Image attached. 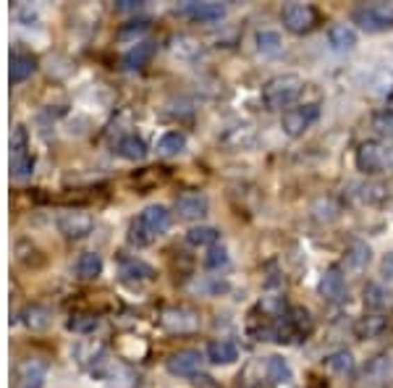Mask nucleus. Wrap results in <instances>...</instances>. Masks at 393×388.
<instances>
[{
	"label": "nucleus",
	"mask_w": 393,
	"mask_h": 388,
	"mask_svg": "<svg viewBox=\"0 0 393 388\" xmlns=\"http://www.w3.org/2000/svg\"><path fill=\"white\" fill-rule=\"evenodd\" d=\"M170 226V213L168 207L163 205H147L136 220L131 223V231H129V239L131 244L136 247H147V244H152V241L160 236V234H166Z\"/></svg>",
	"instance_id": "nucleus-1"
},
{
	"label": "nucleus",
	"mask_w": 393,
	"mask_h": 388,
	"mask_svg": "<svg viewBox=\"0 0 393 388\" xmlns=\"http://www.w3.org/2000/svg\"><path fill=\"white\" fill-rule=\"evenodd\" d=\"M302 90H304V81L296 74H281V76H273L262 87V100L273 111H281V108H289L291 103H296Z\"/></svg>",
	"instance_id": "nucleus-2"
},
{
	"label": "nucleus",
	"mask_w": 393,
	"mask_h": 388,
	"mask_svg": "<svg viewBox=\"0 0 393 388\" xmlns=\"http://www.w3.org/2000/svg\"><path fill=\"white\" fill-rule=\"evenodd\" d=\"M357 168L367 176L393 171V147H385L383 142H375V139L362 142L357 149Z\"/></svg>",
	"instance_id": "nucleus-3"
},
{
	"label": "nucleus",
	"mask_w": 393,
	"mask_h": 388,
	"mask_svg": "<svg viewBox=\"0 0 393 388\" xmlns=\"http://www.w3.org/2000/svg\"><path fill=\"white\" fill-rule=\"evenodd\" d=\"M351 22L360 24L364 32H385L393 26V8L388 6H360L351 11Z\"/></svg>",
	"instance_id": "nucleus-4"
},
{
	"label": "nucleus",
	"mask_w": 393,
	"mask_h": 388,
	"mask_svg": "<svg viewBox=\"0 0 393 388\" xmlns=\"http://www.w3.org/2000/svg\"><path fill=\"white\" fill-rule=\"evenodd\" d=\"M281 22L294 35H307V32H312L314 24H317V11L310 3H289V6H283Z\"/></svg>",
	"instance_id": "nucleus-5"
},
{
	"label": "nucleus",
	"mask_w": 393,
	"mask_h": 388,
	"mask_svg": "<svg viewBox=\"0 0 393 388\" xmlns=\"http://www.w3.org/2000/svg\"><path fill=\"white\" fill-rule=\"evenodd\" d=\"M317 118H320V105L304 103V105H296V108H289L281 118V126L289 137H302Z\"/></svg>",
	"instance_id": "nucleus-6"
},
{
	"label": "nucleus",
	"mask_w": 393,
	"mask_h": 388,
	"mask_svg": "<svg viewBox=\"0 0 393 388\" xmlns=\"http://www.w3.org/2000/svg\"><path fill=\"white\" fill-rule=\"evenodd\" d=\"M160 325L170 333H191L200 328V315L191 307H166L160 315Z\"/></svg>",
	"instance_id": "nucleus-7"
},
{
	"label": "nucleus",
	"mask_w": 393,
	"mask_h": 388,
	"mask_svg": "<svg viewBox=\"0 0 393 388\" xmlns=\"http://www.w3.org/2000/svg\"><path fill=\"white\" fill-rule=\"evenodd\" d=\"M181 16H186L191 22H200V24H213V22H220L225 16V6L223 3H215V0H202V3H197V0H189V3H184L179 8Z\"/></svg>",
	"instance_id": "nucleus-8"
},
{
	"label": "nucleus",
	"mask_w": 393,
	"mask_h": 388,
	"mask_svg": "<svg viewBox=\"0 0 393 388\" xmlns=\"http://www.w3.org/2000/svg\"><path fill=\"white\" fill-rule=\"evenodd\" d=\"M166 367H168L170 375H179V378L194 375L202 367V354L194 352V349H181V352L170 354L168 359H166Z\"/></svg>",
	"instance_id": "nucleus-9"
},
{
	"label": "nucleus",
	"mask_w": 393,
	"mask_h": 388,
	"mask_svg": "<svg viewBox=\"0 0 393 388\" xmlns=\"http://www.w3.org/2000/svg\"><path fill=\"white\" fill-rule=\"evenodd\" d=\"M317 291H320V297L326 299V302H338V299H344V294H346V278H344V270H341L338 265H330L326 273H323V278H320Z\"/></svg>",
	"instance_id": "nucleus-10"
},
{
	"label": "nucleus",
	"mask_w": 393,
	"mask_h": 388,
	"mask_svg": "<svg viewBox=\"0 0 393 388\" xmlns=\"http://www.w3.org/2000/svg\"><path fill=\"white\" fill-rule=\"evenodd\" d=\"M47 378V365L42 359H26L16 370V388H42Z\"/></svg>",
	"instance_id": "nucleus-11"
},
{
	"label": "nucleus",
	"mask_w": 393,
	"mask_h": 388,
	"mask_svg": "<svg viewBox=\"0 0 393 388\" xmlns=\"http://www.w3.org/2000/svg\"><path fill=\"white\" fill-rule=\"evenodd\" d=\"M176 213L179 218L184 220H200V218L207 216V210H210V202H207V197L204 194H184L176 200Z\"/></svg>",
	"instance_id": "nucleus-12"
},
{
	"label": "nucleus",
	"mask_w": 393,
	"mask_h": 388,
	"mask_svg": "<svg viewBox=\"0 0 393 388\" xmlns=\"http://www.w3.org/2000/svg\"><path fill=\"white\" fill-rule=\"evenodd\" d=\"M58 229L63 231L68 239H79L92 231V218L87 213H63L58 220Z\"/></svg>",
	"instance_id": "nucleus-13"
},
{
	"label": "nucleus",
	"mask_w": 393,
	"mask_h": 388,
	"mask_svg": "<svg viewBox=\"0 0 393 388\" xmlns=\"http://www.w3.org/2000/svg\"><path fill=\"white\" fill-rule=\"evenodd\" d=\"M121 278L129 281V284H147V281L155 278V268L142 263V260H126L121 265Z\"/></svg>",
	"instance_id": "nucleus-14"
},
{
	"label": "nucleus",
	"mask_w": 393,
	"mask_h": 388,
	"mask_svg": "<svg viewBox=\"0 0 393 388\" xmlns=\"http://www.w3.org/2000/svg\"><path fill=\"white\" fill-rule=\"evenodd\" d=\"M388 328V318L383 312H372V315H364L360 318V323L354 325V331L360 339H378L383 331Z\"/></svg>",
	"instance_id": "nucleus-15"
},
{
	"label": "nucleus",
	"mask_w": 393,
	"mask_h": 388,
	"mask_svg": "<svg viewBox=\"0 0 393 388\" xmlns=\"http://www.w3.org/2000/svg\"><path fill=\"white\" fill-rule=\"evenodd\" d=\"M207 359L213 365H231L239 359V349L231 341H210L207 343Z\"/></svg>",
	"instance_id": "nucleus-16"
},
{
	"label": "nucleus",
	"mask_w": 393,
	"mask_h": 388,
	"mask_svg": "<svg viewBox=\"0 0 393 388\" xmlns=\"http://www.w3.org/2000/svg\"><path fill=\"white\" fill-rule=\"evenodd\" d=\"M115 152L121 155L124 160H142L147 155V145L142 137H136V134H129V137L118 139V145H115Z\"/></svg>",
	"instance_id": "nucleus-17"
},
{
	"label": "nucleus",
	"mask_w": 393,
	"mask_h": 388,
	"mask_svg": "<svg viewBox=\"0 0 393 388\" xmlns=\"http://www.w3.org/2000/svg\"><path fill=\"white\" fill-rule=\"evenodd\" d=\"M34 69H37V63H34L32 56H26V53H13L11 56V84H22V81H26L34 74Z\"/></svg>",
	"instance_id": "nucleus-18"
},
{
	"label": "nucleus",
	"mask_w": 393,
	"mask_h": 388,
	"mask_svg": "<svg viewBox=\"0 0 393 388\" xmlns=\"http://www.w3.org/2000/svg\"><path fill=\"white\" fill-rule=\"evenodd\" d=\"M328 42L336 47V50H348V47L357 45V32L348 24H333L328 29Z\"/></svg>",
	"instance_id": "nucleus-19"
},
{
	"label": "nucleus",
	"mask_w": 393,
	"mask_h": 388,
	"mask_svg": "<svg viewBox=\"0 0 393 388\" xmlns=\"http://www.w3.org/2000/svg\"><path fill=\"white\" fill-rule=\"evenodd\" d=\"M152 56H155V45L152 42H139L124 56V66L126 69H145L147 63L152 60Z\"/></svg>",
	"instance_id": "nucleus-20"
},
{
	"label": "nucleus",
	"mask_w": 393,
	"mask_h": 388,
	"mask_svg": "<svg viewBox=\"0 0 393 388\" xmlns=\"http://www.w3.org/2000/svg\"><path fill=\"white\" fill-rule=\"evenodd\" d=\"M100 273H102V257L97 252H84V254H79V260H77L79 278L92 281V278H97Z\"/></svg>",
	"instance_id": "nucleus-21"
},
{
	"label": "nucleus",
	"mask_w": 393,
	"mask_h": 388,
	"mask_svg": "<svg viewBox=\"0 0 393 388\" xmlns=\"http://www.w3.org/2000/svg\"><path fill=\"white\" fill-rule=\"evenodd\" d=\"M186 241L191 247H218L220 241V231L213 226H194L186 231Z\"/></svg>",
	"instance_id": "nucleus-22"
},
{
	"label": "nucleus",
	"mask_w": 393,
	"mask_h": 388,
	"mask_svg": "<svg viewBox=\"0 0 393 388\" xmlns=\"http://www.w3.org/2000/svg\"><path fill=\"white\" fill-rule=\"evenodd\" d=\"M372 260V252L370 247L364 244V241L360 239H354L351 244H348V250H346V263L354 268V270H364L367 265H370Z\"/></svg>",
	"instance_id": "nucleus-23"
},
{
	"label": "nucleus",
	"mask_w": 393,
	"mask_h": 388,
	"mask_svg": "<svg viewBox=\"0 0 393 388\" xmlns=\"http://www.w3.org/2000/svg\"><path fill=\"white\" fill-rule=\"evenodd\" d=\"M186 147V137L181 134V131H168V134H163L160 142H157V152L163 155V158H173V155H181Z\"/></svg>",
	"instance_id": "nucleus-24"
},
{
	"label": "nucleus",
	"mask_w": 393,
	"mask_h": 388,
	"mask_svg": "<svg viewBox=\"0 0 393 388\" xmlns=\"http://www.w3.org/2000/svg\"><path fill=\"white\" fill-rule=\"evenodd\" d=\"M326 365L330 373H336V375H348L351 370H354V357L351 352L346 349H336V352H330L326 357Z\"/></svg>",
	"instance_id": "nucleus-25"
},
{
	"label": "nucleus",
	"mask_w": 393,
	"mask_h": 388,
	"mask_svg": "<svg viewBox=\"0 0 393 388\" xmlns=\"http://www.w3.org/2000/svg\"><path fill=\"white\" fill-rule=\"evenodd\" d=\"M364 305L375 309V312H383L388 307V291L378 284H367V289H364Z\"/></svg>",
	"instance_id": "nucleus-26"
},
{
	"label": "nucleus",
	"mask_w": 393,
	"mask_h": 388,
	"mask_svg": "<svg viewBox=\"0 0 393 388\" xmlns=\"http://www.w3.org/2000/svg\"><path fill=\"white\" fill-rule=\"evenodd\" d=\"M268 378L273 383H286L291 378V367L283 357H270L268 359Z\"/></svg>",
	"instance_id": "nucleus-27"
},
{
	"label": "nucleus",
	"mask_w": 393,
	"mask_h": 388,
	"mask_svg": "<svg viewBox=\"0 0 393 388\" xmlns=\"http://www.w3.org/2000/svg\"><path fill=\"white\" fill-rule=\"evenodd\" d=\"M34 171V158L32 152H22V155H11V173L16 179H26Z\"/></svg>",
	"instance_id": "nucleus-28"
},
{
	"label": "nucleus",
	"mask_w": 393,
	"mask_h": 388,
	"mask_svg": "<svg viewBox=\"0 0 393 388\" xmlns=\"http://www.w3.org/2000/svg\"><path fill=\"white\" fill-rule=\"evenodd\" d=\"M286 320L291 323V328L296 331V336H302V333H310L312 331V320H310V312L302 307H294L289 315H286Z\"/></svg>",
	"instance_id": "nucleus-29"
},
{
	"label": "nucleus",
	"mask_w": 393,
	"mask_h": 388,
	"mask_svg": "<svg viewBox=\"0 0 393 388\" xmlns=\"http://www.w3.org/2000/svg\"><path fill=\"white\" fill-rule=\"evenodd\" d=\"M26 325H29V328H37V331H40V328H47V325H50V312H47L45 307H37V305H34V307L26 309Z\"/></svg>",
	"instance_id": "nucleus-30"
},
{
	"label": "nucleus",
	"mask_w": 393,
	"mask_h": 388,
	"mask_svg": "<svg viewBox=\"0 0 393 388\" xmlns=\"http://www.w3.org/2000/svg\"><path fill=\"white\" fill-rule=\"evenodd\" d=\"M257 47L262 53H278V50H281V37H278V32H257Z\"/></svg>",
	"instance_id": "nucleus-31"
},
{
	"label": "nucleus",
	"mask_w": 393,
	"mask_h": 388,
	"mask_svg": "<svg viewBox=\"0 0 393 388\" xmlns=\"http://www.w3.org/2000/svg\"><path fill=\"white\" fill-rule=\"evenodd\" d=\"M223 265H228V252H225V247H210V252L204 254V268L218 270V268H223Z\"/></svg>",
	"instance_id": "nucleus-32"
},
{
	"label": "nucleus",
	"mask_w": 393,
	"mask_h": 388,
	"mask_svg": "<svg viewBox=\"0 0 393 388\" xmlns=\"http://www.w3.org/2000/svg\"><path fill=\"white\" fill-rule=\"evenodd\" d=\"M372 126L383 134H393V111H383L372 118Z\"/></svg>",
	"instance_id": "nucleus-33"
},
{
	"label": "nucleus",
	"mask_w": 393,
	"mask_h": 388,
	"mask_svg": "<svg viewBox=\"0 0 393 388\" xmlns=\"http://www.w3.org/2000/svg\"><path fill=\"white\" fill-rule=\"evenodd\" d=\"M68 328H71V331H95V328H97V318L79 315V318L68 320Z\"/></svg>",
	"instance_id": "nucleus-34"
},
{
	"label": "nucleus",
	"mask_w": 393,
	"mask_h": 388,
	"mask_svg": "<svg viewBox=\"0 0 393 388\" xmlns=\"http://www.w3.org/2000/svg\"><path fill=\"white\" fill-rule=\"evenodd\" d=\"M147 26H150V22L147 19H136V22H131L129 26H124L121 29V37H129V35H142Z\"/></svg>",
	"instance_id": "nucleus-35"
},
{
	"label": "nucleus",
	"mask_w": 393,
	"mask_h": 388,
	"mask_svg": "<svg viewBox=\"0 0 393 388\" xmlns=\"http://www.w3.org/2000/svg\"><path fill=\"white\" fill-rule=\"evenodd\" d=\"M139 6H142V3H134V0H121V3H118L121 11H136Z\"/></svg>",
	"instance_id": "nucleus-36"
},
{
	"label": "nucleus",
	"mask_w": 393,
	"mask_h": 388,
	"mask_svg": "<svg viewBox=\"0 0 393 388\" xmlns=\"http://www.w3.org/2000/svg\"><path fill=\"white\" fill-rule=\"evenodd\" d=\"M383 270H385V273L393 278V254H388V257H385V263H383Z\"/></svg>",
	"instance_id": "nucleus-37"
}]
</instances>
